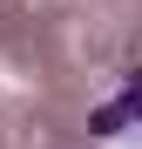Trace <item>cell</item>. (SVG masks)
<instances>
[{"instance_id": "cell-1", "label": "cell", "mask_w": 142, "mask_h": 149, "mask_svg": "<svg viewBox=\"0 0 142 149\" xmlns=\"http://www.w3.org/2000/svg\"><path fill=\"white\" fill-rule=\"evenodd\" d=\"M129 109H135V88H122V95H115V102H108L102 115L88 122V129H95V136H115V129H122V122H129Z\"/></svg>"}]
</instances>
